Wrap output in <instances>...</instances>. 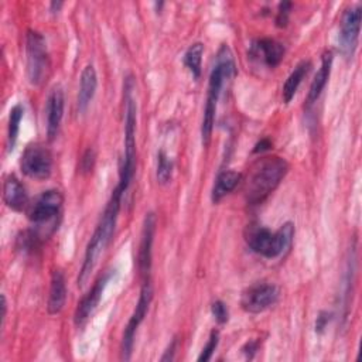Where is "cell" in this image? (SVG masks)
I'll return each mask as SVG.
<instances>
[{"label": "cell", "mask_w": 362, "mask_h": 362, "mask_svg": "<svg viewBox=\"0 0 362 362\" xmlns=\"http://www.w3.org/2000/svg\"><path fill=\"white\" fill-rule=\"evenodd\" d=\"M288 170V164L279 156L259 158L252 168L245 185V198L249 205L262 204L281 182Z\"/></svg>", "instance_id": "1"}, {"label": "cell", "mask_w": 362, "mask_h": 362, "mask_svg": "<svg viewBox=\"0 0 362 362\" xmlns=\"http://www.w3.org/2000/svg\"><path fill=\"white\" fill-rule=\"evenodd\" d=\"M134 82L129 76L124 82V154L120 167L119 187L126 192L136 168V116L137 106L133 98Z\"/></svg>", "instance_id": "2"}, {"label": "cell", "mask_w": 362, "mask_h": 362, "mask_svg": "<svg viewBox=\"0 0 362 362\" xmlns=\"http://www.w3.org/2000/svg\"><path fill=\"white\" fill-rule=\"evenodd\" d=\"M293 236L294 225L291 222H286L276 232H272L260 225H250L246 229L245 239L253 252L262 255L263 257L273 259L290 247Z\"/></svg>", "instance_id": "3"}, {"label": "cell", "mask_w": 362, "mask_h": 362, "mask_svg": "<svg viewBox=\"0 0 362 362\" xmlns=\"http://www.w3.org/2000/svg\"><path fill=\"white\" fill-rule=\"evenodd\" d=\"M27 78L33 86H41L49 72V55L45 38L35 30H28L25 35Z\"/></svg>", "instance_id": "4"}, {"label": "cell", "mask_w": 362, "mask_h": 362, "mask_svg": "<svg viewBox=\"0 0 362 362\" xmlns=\"http://www.w3.org/2000/svg\"><path fill=\"white\" fill-rule=\"evenodd\" d=\"M153 298V288L148 280H146L141 286L140 290V296L137 300V304L133 310V314L130 315L127 325L124 327L123 335H122V345H120V352H122V359L129 361L132 358V351H133V345H134V337L137 332V328L140 327V324L143 322L150 303Z\"/></svg>", "instance_id": "5"}, {"label": "cell", "mask_w": 362, "mask_h": 362, "mask_svg": "<svg viewBox=\"0 0 362 362\" xmlns=\"http://www.w3.org/2000/svg\"><path fill=\"white\" fill-rule=\"evenodd\" d=\"M20 167L23 174L34 180H45L52 173L51 151L40 143H33L25 147L21 156Z\"/></svg>", "instance_id": "6"}, {"label": "cell", "mask_w": 362, "mask_h": 362, "mask_svg": "<svg viewBox=\"0 0 362 362\" xmlns=\"http://www.w3.org/2000/svg\"><path fill=\"white\" fill-rule=\"evenodd\" d=\"M362 20V6L356 4L346 8L341 18L339 34H338V47L344 57L352 58L358 45L359 31Z\"/></svg>", "instance_id": "7"}, {"label": "cell", "mask_w": 362, "mask_h": 362, "mask_svg": "<svg viewBox=\"0 0 362 362\" xmlns=\"http://www.w3.org/2000/svg\"><path fill=\"white\" fill-rule=\"evenodd\" d=\"M62 202L64 198L58 189H47L27 206V216L35 225L51 222L59 214Z\"/></svg>", "instance_id": "8"}, {"label": "cell", "mask_w": 362, "mask_h": 362, "mask_svg": "<svg viewBox=\"0 0 362 362\" xmlns=\"http://www.w3.org/2000/svg\"><path fill=\"white\" fill-rule=\"evenodd\" d=\"M223 85H225L223 78L216 72H211L209 82H208L206 100L204 107V116H202V124H201V137H202L204 147H206L211 143V136H212L214 123H215V112H216L218 100H219Z\"/></svg>", "instance_id": "9"}, {"label": "cell", "mask_w": 362, "mask_h": 362, "mask_svg": "<svg viewBox=\"0 0 362 362\" xmlns=\"http://www.w3.org/2000/svg\"><path fill=\"white\" fill-rule=\"evenodd\" d=\"M279 298V290L270 283H256L246 288L240 298V305L246 313L259 314L273 305Z\"/></svg>", "instance_id": "10"}, {"label": "cell", "mask_w": 362, "mask_h": 362, "mask_svg": "<svg viewBox=\"0 0 362 362\" xmlns=\"http://www.w3.org/2000/svg\"><path fill=\"white\" fill-rule=\"evenodd\" d=\"M110 276H112V272L99 277L96 280V283L92 286V288L88 291V294H85L82 297V300L78 303V307H76L75 315H74V321L78 327H81L90 317V314L95 311V308L98 307V304L102 298V294L105 291V287L109 283Z\"/></svg>", "instance_id": "11"}, {"label": "cell", "mask_w": 362, "mask_h": 362, "mask_svg": "<svg viewBox=\"0 0 362 362\" xmlns=\"http://www.w3.org/2000/svg\"><path fill=\"white\" fill-rule=\"evenodd\" d=\"M107 247V245L105 243L102 235L99 233V230L95 229L93 235L90 236L88 245H86V250H85V256H83V262L79 270V276H78V286L82 287L85 286V283L88 281L90 273L93 272L102 252Z\"/></svg>", "instance_id": "12"}, {"label": "cell", "mask_w": 362, "mask_h": 362, "mask_svg": "<svg viewBox=\"0 0 362 362\" xmlns=\"http://www.w3.org/2000/svg\"><path fill=\"white\" fill-rule=\"evenodd\" d=\"M156 232V216L153 212L146 214L143 229H141V239L139 247V270L143 276L148 274L151 267V247L154 240Z\"/></svg>", "instance_id": "13"}, {"label": "cell", "mask_w": 362, "mask_h": 362, "mask_svg": "<svg viewBox=\"0 0 362 362\" xmlns=\"http://www.w3.org/2000/svg\"><path fill=\"white\" fill-rule=\"evenodd\" d=\"M64 116V92L59 86H55L47 102V136L48 140H54L58 134V129Z\"/></svg>", "instance_id": "14"}, {"label": "cell", "mask_w": 362, "mask_h": 362, "mask_svg": "<svg viewBox=\"0 0 362 362\" xmlns=\"http://www.w3.org/2000/svg\"><path fill=\"white\" fill-rule=\"evenodd\" d=\"M3 201L13 211H23L28 206V195L24 185L16 175H8L3 184Z\"/></svg>", "instance_id": "15"}, {"label": "cell", "mask_w": 362, "mask_h": 362, "mask_svg": "<svg viewBox=\"0 0 362 362\" xmlns=\"http://www.w3.org/2000/svg\"><path fill=\"white\" fill-rule=\"evenodd\" d=\"M96 86H98L96 71L93 65H86L79 79V92H78V102H76L79 113H83L88 109L90 100L95 96Z\"/></svg>", "instance_id": "16"}, {"label": "cell", "mask_w": 362, "mask_h": 362, "mask_svg": "<svg viewBox=\"0 0 362 362\" xmlns=\"http://www.w3.org/2000/svg\"><path fill=\"white\" fill-rule=\"evenodd\" d=\"M66 301V286H65V277L61 270H54L51 277V286H49V294H48V303L47 310L49 314H58L64 308Z\"/></svg>", "instance_id": "17"}, {"label": "cell", "mask_w": 362, "mask_h": 362, "mask_svg": "<svg viewBox=\"0 0 362 362\" xmlns=\"http://www.w3.org/2000/svg\"><path fill=\"white\" fill-rule=\"evenodd\" d=\"M332 52L331 51H325L322 54V58H321V66L320 69L317 71L313 82H311V86H310V90H308V95H307V103L311 105L314 103L321 92L324 90L327 82H328V78H329V74H331V66H332Z\"/></svg>", "instance_id": "18"}, {"label": "cell", "mask_w": 362, "mask_h": 362, "mask_svg": "<svg viewBox=\"0 0 362 362\" xmlns=\"http://www.w3.org/2000/svg\"><path fill=\"white\" fill-rule=\"evenodd\" d=\"M253 52L256 55H262L264 64L270 68H274L280 64L284 57V47L276 40L262 38L253 45Z\"/></svg>", "instance_id": "19"}, {"label": "cell", "mask_w": 362, "mask_h": 362, "mask_svg": "<svg viewBox=\"0 0 362 362\" xmlns=\"http://www.w3.org/2000/svg\"><path fill=\"white\" fill-rule=\"evenodd\" d=\"M240 180H242V174L238 171H233V170L221 171L216 175L212 187V194H211L212 202L214 204L219 202L225 195H228L230 191H233L238 187Z\"/></svg>", "instance_id": "20"}, {"label": "cell", "mask_w": 362, "mask_h": 362, "mask_svg": "<svg viewBox=\"0 0 362 362\" xmlns=\"http://www.w3.org/2000/svg\"><path fill=\"white\" fill-rule=\"evenodd\" d=\"M310 68H311L310 61H301V62L293 69V72L288 75V78L286 79V82H284V85H283V100H284L286 103H288V102L294 98V95H296V92H297V89H298L301 81L307 76Z\"/></svg>", "instance_id": "21"}, {"label": "cell", "mask_w": 362, "mask_h": 362, "mask_svg": "<svg viewBox=\"0 0 362 362\" xmlns=\"http://www.w3.org/2000/svg\"><path fill=\"white\" fill-rule=\"evenodd\" d=\"M204 54V45L201 42H194L188 47L184 54V65L188 68L191 75L198 79L201 76V61Z\"/></svg>", "instance_id": "22"}, {"label": "cell", "mask_w": 362, "mask_h": 362, "mask_svg": "<svg viewBox=\"0 0 362 362\" xmlns=\"http://www.w3.org/2000/svg\"><path fill=\"white\" fill-rule=\"evenodd\" d=\"M23 107L21 105H16L10 110L8 116V129H7V150L11 151L17 143L18 132H20V123L23 119Z\"/></svg>", "instance_id": "23"}, {"label": "cell", "mask_w": 362, "mask_h": 362, "mask_svg": "<svg viewBox=\"0 0 362 362\" xmlns=\"http://www.w3.org/2000/svg\"><path fill=\"white\" fill-rule=\"evenodd\" d=\"M173 175V161L168 158L164 150H160L157 154V181L163 185L171 181Z\"/></svg>", "instance_id": "24"}, {"label": "cell", "mask_w": 362, "mask_h": 362, "mask_svg": "<svg viewBox=\"0 0 362 362\" xmlns=\"http://www.w3.org/2000/svg\"><path fill=\"white\" fill-rule=\"evenodd\" d=\"M218 342H219V334H218L216 329H212V331H211V335H209V338H208L206 345L202 348L201 355L198 356V361H199V362H202V361H204V362L209 361L211 356H212V354H214V351H215L216 346H218Z\"/></svg>", "instance_id": "25"}, {"label": "cell", "mask_w": 362, "mask_h": 362, "mask_svg": "<svg viewBox=\"0 0 362 362\" xmlns=\"http://www.w3.org/2000/svg\"><path fill=\"white\" fill-rule=\"evenodd\" d=\"M211 311H212V315L215 317V320H216L218 324H225V322L229 320L228 308H226L225 303H222L221 300H216V301L212 303Z\"/></svg>", "instance_id": "26"}, {"label": "cell", "mask_w": 362, "mask_h": 362, "mask_svg": "<svg viewBox=\"0 0 362 362\" xmlns=\"http://www.w3.org/2000/svg\"><path fill=\"white\" fill-rule=\"evenodd\" d=\"M291 10V3L281 1L277 7V16H276V25L277 27H286L288 23V16Z\"/></svg>", "instance_id": "27"}, {"label": "cell", "mask_w": 362, "mask_h": 362, "mask_svg": "<svg viewBox=\"0 0 362 362\" xmlns=\"http://www.w3.org/2000/svg\"><path fill=\"white\" fill-rule=\"evenodd\" d=\"M95 151L92 150V148H88L85 153H83V156H82V158H81V171L83 173V174H88V173H90L92 171V168H93V165H95Z\"/></svg>", "instance_id": "28"}, {"label": "cell", "mask_w": 362, "mask_h": 362, "mask_svg": "<svg viewBox=\"0 0 362 362\" xmlns=\"http://www.w3.org/2000/svg\"><path fill=\"white\" fill-rule=\"evenodd\" d=\"M331 321V313L328 311H321L315 320V332L321 334L324 331V328L328 325V322Z\"/></svg>", "instance_id": "29"}, {"label": "cell", "mask_w": 362, "mask_h": 362, "mask_svg": "<svg viewBox=\"0 0 362 362\" xmlns=\"http://www.w3.org/2000/svg\"><path fill=\"white\" fill-rule=\"evenodd\" d=\"M175 348H177V338H174V339L171 341V344H170V345H168V348L165 349L164 355L161 356V361H171V359H174Z\"/></svg>", "instance_id": "30"}, {"label": "cell", "mask_w": 362, "mask_h": 362, "mask_svg": "<svg viewBox=\"0 0 362 362\" xmlns=\"http://www.w3.org/2000/svg\"><path fill=\"white\" fill-rule=\"evenodd\" d=\"M242 351H245L246 354H249V352H250L249 358H252V356H253L252 354H255V352L257 351V342H256V341H249V342L243 346V349H242Z\"/></svg>", "instance_id": "31"}, {"label": "cell", "mask_w": 362, "mask_h": 362, "mask_svg": "<svg viewBox=\"0 0 362 362\" xmlns=\"http://www.w3.org/2000/svg\"><path fill=\"white\" fill-rule=\"evenodd\" d=\"M270 147H272L270 141H269L267 139H263L260 143H257V144H256V147H255V153H259V151H264V150H269Z\"/></svg>", "instance_id": "32"}, {"label": "cell", "mask_w": 362, "mask_h": 362, "mask_svg": "<svg viewBox=\"0 0 362 362\" xmlns=\"http://www.w3.org/2000/svg\"><path fill=\"white\" fill-rule=\"evenodd\" d=\"M61 7H62V1H52L49 4V11L51 13H57V11H59Z\"/></svg>", "instance_id": "33"}]
</instances>
